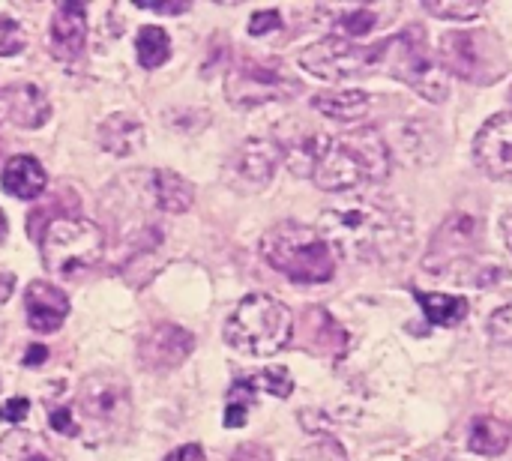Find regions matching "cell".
<instances>
[{"label": "cell", "instance_id": "cell-40", "mask_svg": "<svg viewBox=\"0 0 512 461\" xmlns=\"http://www.w3.org/2000/svg\"><path fill=\"white\" fill-rule=\"evenodd\" d=\"M12 288H15V276L12 273H0V303H6L12 297Z\"/></svg>", "mask_w": 512, "mask_h": 461}, {"label": "cell", "instance_id": "cell-42", "mask_svg": "<svg viewBox=\"0 0 512 461\" xmlns=\"http://www.w3.org/2000/svg\"><path fill=\"white\" fill-rule=\"evenodd\" d=\"M6 234H9V225H6V216H3V210H0V243L6 240Z\"/></svg>", "mask_w": 512, "mask_h": 461}, {"label": "cell", "instance_id": "cell-32", "mask_svg": "<svg viewBox=\"0 0 512 461\" xmlns=\"http://www.w3.org/2000/svg\"><path fill=\"white\" fill-rule=\"evenodd\" d=\"M489 336H492V342L512 348V303L504 306V309H498L489 318Z\"/></svg>", "mask_w": 512, "mask_h": 461}, {"label": "cell", "instance_id": "cell-23", "mask_svg": "<svg viewBox=\"0 0 512 461\" xmlns=\"http://www.w3.org/2000/svg\"><path fill=\"white\" fill-rule=\"evenodd\" d=\"M411 294L417 297L429 324H435V327H456L471 312L468 300L456 297V294H432V291H420V288H411Z\"/></svg>", "mask_w": 512, "mask_h": 461}, {"label": "cell", "instance_id": "cell-25", "mask_svg": "<svg viewBox=\"0 0 512 461\" xmlns=\"http://www.w3.org/2000/svg\"><path fill=\"white\" fill-rule=\"evenodd\" d=\"M0 461H63L60 453L36 432H9L0 438Z\"/></svg>", "mask_w": 512, "mask_h": 461}, {"label": "cell", "instance_id": "cell-31", "mask_svg": "<svg viewBox=\"0 0 512 461\" xmlns=\"http://www.w3.org/2000/svg\"><path fill=\"white\" fill-rule=\"evenodd\" d=\"M375 27V12L372 9H351L339 18V30L348 36H363Z\"/></svg>", "mask_w": 512, "mask_h": 461}, {"label": "cell", "instance_id": "cell-13", "mask_svg": "<svg viewBox=\"0 0 512 461\" xmlns=\"http://www.w3.org/2000/svg\"><path fill=\"white\" fill-rule=\"evenodd\" d=\"M474 159L492 180H512V111L483 123L474 138Z\"/></svg>", "mask_w": 512, "mask_h": 461}, {"label": "cell", "instance_id": "cell-22", "mask_svg": "<svg viewBox=\"0 0 512 461\" xmlns=\"http://www.w3.org/2000/svg\"><path fill=\"white\" fill-rule=\"evenodd\" d=\"M153 195L162 213H186L195 201V189L177 171L159 168L153 171Z\"/></svg>", "mask_w": 512, "mask_h": 461}, {"label": "cell", "instance_id": "cell-20", "mask_svg": "<svg viewBox=\"0 0 512 461\" xmlns=\"http://www.w3.org/2000/svg\"><path fill=\"white\" fill-rule=\"evenodd\" d=\"M3 189L15 198H39L45 192V171L42 165L33 159V156H12L3 168V177H0Z\"/></svg>", "mask_w": 512, "mask_h": 461}, {"label": "cell", "instance_id": "cell-33", "mask_svg": "<svg viewBox=\"0 0 512 461\" xmlns=\"http://www.w3.org/2000/svg\"><path fill=\"white\" fill-rule=\"evenodd\" d=\"M279 24H282V15H279L276 9L255 12V15H252V21H249V33H252V36H264V33L276 30Z\"/></svg>", "mask_w": 512, "mask_h": 461}, {"label": "cell", "instance_id": "cell-19", "mask_svg": "<svg viewBox=\"0 0 512 461\" xmlns=\"http://www.w3.org/2000/svg\"><path fill=\"white\" fill-rule=\"evenodd\" d=\"M312 108L330 120L348 123V120H360L369 114L372 96L366 90H327V93L312 96Z\"/></svg>", "mask_w": 512, "mask_h": 461}, {"label": "cell", "instance_id": "cell-38", "mask_svg": "<svg viewBox=\"0 0 512 461\" xmlns=\"http://www.w3.org/2000/svg\"><path fill=\"white\" fill-rule=\"evenodd\" d=\"M165 461H204V450L198 444H186V447L174 450Z\"/></svg>", "mask_w": 512, "mask_h": 461}, {"label": "cell", "instance_id": "cell-12", "mask_svg": "<svg viewBox=\"0 0 512 461\" xmlns=\"http://www.w3.org/2000/svg\"><path fill=\"white\" fill-rule=\"evenodd\" d=\"M282 153H279V144L276 141H267V138H249L243 141L231 159H228V180L234 186H243V189H264L273 174H276V165H279Z\"/></svg>", "mask_w": 512, "mask_h": 461}, {"label": "cell", "instance_id": "cell-27", "mask_svg": "<svg viewBox=\"0 0 512 461\" xmlns=\"http://www.w3.org/2000/svg\"><path fill=\"white\" fill-rule=\"evenodd\" d=\"M237 384H243L249 393H270L276 399H288L294 393V381L288 375V369L276 366V369H264V372H249V375H240Z\"/></svg>", "mask_w": 512, "mask_h": 461}, {"label": "cell", "instance_id": "cell-6", "mask_svg": "<svg viewBox=\"0 0 512 461\" xmlns=\"http://www.w3.org/2000/svg\"><path fill=\"white\" fill-rule=\"evenodd\" d=\"M441 69L471 81V84H495L507 75L510 69V57L504 42L483 27H471V30H450L441 36Z\"/></svg>", "mask_w": 512, "mask_h": 461}, {"label": "cell", "instance_id": "cell-24", "mask_svg": "<svg viewBox=\"0 0 512 461\" xmlns=\"http://www.w3.org/2000/svg\"><path fill=\"white\" fill-rule=\"evenodd\" d=\"M512 441V429L498 420V417H480L474 420L471 426V435H468V450L474 456H486V459H495L501 453H507Z\"/></svg>", "mask_w": 512, "mask_h": 461}, {"label": "cell", "instance_id": "cell-14", "mask_svg": "<svg viewBox=\"0 0 512 461\" xmlns=\"http://www.w3.org/2000/svg\"><path fill=\"white\" fill-rule=\"evenodd\" d=\"M195 351L192 333L177 324H156L138 342V357L147 369H174Z\"/></svg>", "mask_w": 512, "mask_h": 461}, {"label": "cell", "instance_id": "cell-36", "mask_svg": "<svg viewBox=\"0 0 512 461\" xmlns=\"http://www.w3.org/2000/svg\"><path fill=\"white\" fill-rule=\"evenodd\" d=\"M228 461H273L270 459V453L264 450V447H258V444H246V447H240L234 456Z\"/></svg>", "mask_w": 512, "mask_h": 461}, {"label": "cell", "instance_id": "cell-34", "mask_svg": "<svg viewBox=\"0 0 512 461\" xmlns=\"http://www.w3.org/2000/svg\"><path fill=\"white\" fill-rule=\"evenodd\" d=\"M27 411H30L27 399H9L0 405V420L3 423H21L27 417Z\"/></svg>", "mask_w": 512, "mask_h": 461}, {"label": "cell", "instance_id": "cell-30", "mask_svg": "<svg viewBox=\"0 0 512 461\" xmlns=\"http://www.w3.org/2000/svg\"><path fill=\"white\" fill-rule=\"evenodd\" d=\"M24 48V30L15 18L0 15V57H12Z\"/></svg>", "mask_w": 512, "mask_h": 461}, {"label": "cell", "instance_id": "cell-10", "mask_svg": "<svg viewBox=\"0 0 512 461\" xmlns=\"http://www.w3.org/2000/svg\"><path fill=\"white\" fill-rule=\"evenodd\" d=\"M78 411L99 432L108 435L123 432L132 417V399L126 381L114 372L87 375L78 387Z\"/></svg>", "mask_w": 512, "mask_h": 461}, {"label": "cell", "instance_id": "cell-16", "mask_svg": "<svg viewBox=\"0 0 512 461\" xmlns=\"http://www.w3.org/2000/svg\"><path fill=\"white\" fill-rule=\"evenodd\" d=\"M24 312L27 324L36 333H54L63 327L69 315V297L66 291L48 285V282H30L24 291Z\"/></svg>", "mask_w": 512, "mask_h": 461}, {"label": "cell", "instance_id": "cell-11", "mask_svg": "<svg viewBox=\"0 0 512 461\" xmlns=\"http://www.w3.org/2000/svg\"><path fill=\"white\" fill-rule=\"evenodd\" d=\"M480 246V222L471 213H453L432 237L429 255H426V270L444 273L447 267L471 258Z\"/></svg>", "mask_w": 512, "mask_h": 461}, {"label": "cell", "instance_id": "cell-21", "mask_svg": "<svg viewBox=\"0 0 512 461\" xmlns=\"http://www.w3.org/2000/svg\"><path fill=\"white\" fill-rule=\"evenodd\" d=\"M99 144L114 156H129L144 144V126L126 114H114L99 126Z\"/></svg>", "mask_w": 512, "mask_h": 461}, {"label": "cell", "instance_id": "cell-9", "mask_svg": "<svg viewBox=\"0 0 512 461\" xmlns=\"http://www.w3.org/2000/svg\"><path fill=\"white\" fill-rule=\"evenodd\" d=\"M303 84L285 72L279 63H261V60H243L237 63L225 78V96L237 108H255L264 102L291 99L300 93Z\"/></svg>", "mask_w": 512, "mask_h": 461}, {"label": "cell", "instance_id": "cell-43", "mask_svg": "<svg viewBox=\"0 0 512 461\" xmlns=\"http://www.w3.org/2000/svg\"><path fill=\"white\" fill-rule=\"evenodd\" d=\"M510 96H512V90H510Z\"/></svg>", "mask_w": 512, "mask_h": 461}, {"label": "cell", "instance_id": "cell-26", "mask_svg": "<svg viewBox=\"0 0 512 461\" xmlns=\"http://www.w3.org/2000/svg\"><path fill=\"white\" fill-rule=\"evenodd\" d=\"M327 318H330L327 309H309V312H306V324H309L312 333H315V339L309 342V348H315V351H321V354H330V357H342L345 348H348V333H345L339 324H336L330 333H324Z\"/></svg>", "mask_w": 512, "mask_h": 461}, {"label": "cell", "instance_id": "cell-2", "mask_svg": "<svg viewBox=\"0 0 512 461\" xmlns=\"http://www.w3.org/2000/svg\"><path fill=\"white\" fill-rule=\"evenodd\" d=\"M390 174V147L378 129L363 126L330 138L321 162L315 165V186L324 192H351L381 183Z\"/></svg>", "mask_w": 512, "mask_h": 461}, {"label": "cell", "instance_id": "cell-5", "mask_svg": "<svg viewBox=\"0 0 512 461\" xmlns=\"http://www.w3.org/2000/svg\"><path fill=\"white\" fill-rule=\"evenodd\" d=\"M381 48V63L378 69H384L387 75L405 81L411 90H417L420 96H426L429 102H444L450 96V81L447 72L441 66H435V60L429 57L426 48V30L411 24L396 36H387L378 42Z\"/></svg>", "mask_w": 512, "mask_h": 461}, {"label": "cell", "instance_id": "cell-7", "mask_svg": "<svg viewBox=\"0 0 512 461\" xmlns=\"http://www.w3.org/2000/svg\"><path fill=\"white\" fill-rule=\"evenodd\" d=\"M102 252H105V234L90 219L63 216L42 231L45 267L63 279H75L93 270L102 261Z\"/></svg>", "mask_w": 512, "mask_h": 461}, {"label": "cell", "instance_id": "cell-39", "mask_svg": "<svg viewBox=\"0 0 512 461\" xmlns=\"http://www.w3.org/2000/svg\"><path fill=\"white\" fill-rule=\"evenodd\" d=\"M42 360H48V348H45V345H33V348L27 351V357H24L27 366H39Z\"/></svg>", "mask_w": 512, "mask_h": 461}, {"label": "cell", "instance_id": "cell-28", "mask_svg": "<svg viewBox=\"0 0 512 461\" xmlns=\"http://www.w3.org/2000/svg\"><path fill=\"white\" fill-rule=\"evenodd\" d=\"M135 48H138V63L144 69H159L168 54H171V42H168V33L156 24L150 27H141L138 39H135Z\"/></svg>", "mask_w": 512, "mask_h": 461}, {"label": "cell", "instance_id": "cell-4", "mask_svg": "<svg viewBox=\"0 0 512 461\" xmlns=\"http://www.w3.org/2000/svg\"><path fill=\"white\" fill-rule=\"evenodd\" d=\"M294 333V318L285 303L267 294H249L240 300L225 324V342L249 357L279 354Z\"/></svg>", "mask_w": 512, "mask_h": 461}, {"label": "cell", "instance_id": "cell-35", "mask_svg": "<svg viewBox=\"0 0 512 461\" xmlns=\"http://www.w3.org/2000/svg\"><path fill=\"white\" fill-rule=\"evenodd\" d=\"M51 426H54L57 432H63V435H78V426H75V420H72V414H69L66 408L51 411Z\"/></svg>", "mask_w": 512, "mask_h": 461}, {"label": "cell", "instance_id": "cell-15", "mask_svg": "<svg viewBox=\"0 0 512 461\" xmlns=\"http://www.w3.org/2000/svg\"><path fill=\"white\" fill-rule=\"evenodd\" d=\"M87 39V21H84V3H72L63 0L54 15H51V27H48V45L51 54L63 63H72Z\"/></svg>", "mask_w": 512, "mask_h": 461}, {"label": "cell", "instance_id": "cell-29", "mask_svg": "<svg viewBox=\"0 0 512 461\" xmlns=\"http://www.w3.org/2000/svg\"><path fill=\"white\" fill-rule=\"evenodd\" d=\"M423 6H426V12L447 18V21H474L483 12V3H447V0L435 3V0H426Z\"/></svg>", "mask_w": 512, "mask_h": 461}, {"label": "cell", "instance_id": "cell-1", "mask_svg": "<svg viewBox=\"0 0 512 461\" xmlns=\"http://www.w3.org/2000/svg\"><path fill=\"white\" fill-rule=\"evenodd\" d=\"M321 237L342 258L384 264L411 246V225L396 210L375 201H348L321 213Z\"/></svg>", "mask_w": 512, "mask_h": 461}, {"label": "cell", "instance_id": "cell-37", "mask_svg": "<svg viewBox=\"0 0 512 461\" xmlns=\"http://www.w3.org/2000/svg\"><path fill=\"white\" fill-rule=\"evenodd\" d=\"M138 9H153V12H162V15H177V12H186L189 3H144V0H135Z\"/></svg>", "mask_w": 512, "mask_h": 461}, {"label": "cell", "instance_id": "cell-18", "mask_svg": "<svg viewBox=\"0 0 512 461\" xmlns=\"http://www.w3.org/2000/svg\"><path fill=\"white\" fill-rule=\"evenodd\" d=\"M279 144V141H276ZM330 138L321 135V132H303V135H291L279 144V153L282 159L288 162V168L297 174V177H312L315 174V165L321 162L324 150H327Z\"/></svg>", "mask_w": 512, "mask_h": 461}, {"label": "cell", "instance_id": "cell-8", "mask_svg": "<svg viewBox=\"0 0 512 461\" xmlns=\"http://www.w3.org/2000/svg\"><path fill=\"white\" fill-rule=\"evenodd\" d=\"M381 63V48L375 45H354L345 36H327L315 45H309L300 54V66L312 72L321 81H348L369 75Z\"/></svg>", "mask_w": 512, "mask_h": 461}, {"label": "cell", "instance_id": "cell-3", "mask_svg": "<svg viewBox=\"0 0 512 461\" xmlns=\"http://www.w3.org/2000/svg\"><path fill=\"white\" fill-rule=\"evenodd\" d=\"M264 261L297 285H321L333 279L336 258L321 231L300 222H279L261 240Z\"/></svg>", "mask_w": 512, "mask_h": 461}, {"label": "cell", "instance_id": "cell-17", "mask_svg": "<svg viewBox=\"0 0 512 461\" xmlns=\"http://www.w3.org/2000/svg\"><path fill=\"white\" fill-rule=\"evenodd\" d=\"M0 102H3L6 117L15 126H24V129H39L48 120V114H51V105H48L45 93L39 87H33V84H12V87H6Z\"/></svg>", "mask_w": 512, "mask_h": 461}, {"label": "cell", "instance_id": "cell-41", "mask_svg": "<svg viewBox=\"0 0 512 461\" xmlns=\"http://www.w3.org/2000/svg\"><path fill=\"white\" fill-rule=\"evenodd\" d=\"M501 231H504L507 249L512 252V210H507V213H504V219H501Z\"/></svg>", "mask_w": 512, "mask_h": 461}]
</instances>
